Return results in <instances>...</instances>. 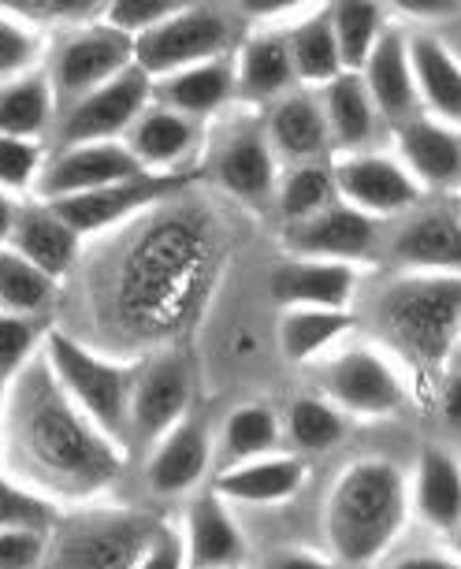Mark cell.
<instances>
[{"label": "cell", "mask_w": 461, "mask_h": 569, "mask_svg": "<svg viewBox=\"0 0 461 569\" xmlns=\"http://www.w3.org/2000/svg\"><path fill=\"white\" fill-rule=\"evenodd\" d=\"M201 138H206L201 120H190V116L153 101L142 116H138V123L127 131L123 142L146 171L168 176V171L190 168V160H194L201 149Z\"/></svg>", "instance_id": "17"}, {"label": "cell", "mask_w": 461, "mask_h": 569, "mask_svg": "<svg viewBox=\"0 0 461 569\" xmlns=\"http://www.w3.org/2000/svg\"><path fill=\"white\" fill-rule=\"evenodd\" d=\"M52 295H57V279L16 253L12 246H0V313L34 317L52 302Z\"/></svg>", "instance_id": "36"}, {"label": "cell", "mask_w": 461, "mask_h": 569, "mask_svg": "<svg viewBox=\"0 0 461 569\" xmlns=\"http://www.w3.org/2000/svg\"><path fill=\"white\" fill-rule=\"evenodd\" d=\"M410 480L391 458H361L328 491L324 532L342 566H372L391 551L410 521Z\"/></svg>", "instance_id": "3"}, {"label": "cell", "mask_w": 461, "mask_h": 569, "mask_svg": "<svg viewBox=\"0 0 461 569\" xmlns=\"http://www.w3.org/2000/svg\"><path fill=\"white\" fill-rule=\"evenodd\" d=\"M264 134L272 142L275 157L298 160V164H309V160L324 157L331 149V134H328V120L324 109L313 93H287L272 104L264 123Z\"/></svg>", "instance_id": "30"}, {"label": "cell", "mask_w": 461, "mask_h": 569, "mask_svg": "<svg viewBox=\"0 0 461 569\" xmlns=\"http://www.w3.org/2000/svg\"><path fill=\"white\" fill-rule=\"evenodd\" d=\"M320 391L342 413L388 417L405 402V383L399 369L372 347H347L331 353L320 369Z\"/></svg>", "instance_id": "11"}, {"label": "cell", "mask_w": 461, "mask_h": 569, "mask_svg": "<svg viewBox=\"0 0 461 569\" xmlns=\"http://www.w3.org/2000/svg\"><path fill=\"white\" fill-rule=\"evenodd\" d=\"M190 413V369L179 353H157L138 365L134 402H131V436L157 443L171 425Z\"/></svg>", "instance_id": "14"}, {"label": "cell", "mask_w": 461, "mask_h": 569, "mask_svg": "<svg viewBox=\"0 0 461 569\" xmlns=\"http://www.w3.org/2000/svg\"><path fill=\"white\" fill-rule=\"evenodd\" d=\"M280 417H275L272 406L264 402H250L242 410H234L223 425V443L220 455L228 466H239V461H253L264 455H275L280 447ZM223 466V469H228Z\"/></svg>", "instance_id": "37"}, {"label": "cell", "mask_w": 461, "mask_h": 569, "mask_svg": "<svg viewBox=\"0 0 461 569\" xmlns=\"http://www.w3.org/2000/svg\"><path fill=\"white\" fill-rule=\"evenodd\" d=\"M4 469L52 502H86L123 472V447L68 399L46 353L4 388Z\"/></svg>", "instance_id": "2"}, {"label": "cell", "mask_w": 461, "mask_h": 569, "mask_svg": "<svg viewBox=\"0 0 461 569\" xmlns=\"http://www.w3.org/2000/svg\"><path fill=\"white\" fill-rule=\"evenodd\" d=\"M361 79L369 86L372 104L383 120H410L413 109H421L417 101V82H413V68H410V46H405L402 30H383V38L377 41V49L369 52L361 68Z\"/></svg>", "instance_id": "25"}, {"label": "cell", "mask_w": 461, "mask_h": 569, "mask_svg": "<svg viewBox=\"0 0 461 569\" xmlns=\"http://www.w3.org/2000/svg\"><path fill=\"white\" fill-rule=\"evenodd\" d=\"M391 257L405 272H461V212H417L394 231Z\"/></svg>", "instance_id": "21"}, {"label": "cell", "mask_w": 461, "mask_h": 569, "mask_svg": "<svg viewBox=\"0 0 461 569\" xmlns=\"http://www.w3.org/2000/svg\"><path fill=\"white\" fill-rule=\"evenodd\" d=\"M38 353H41V347H38L34 320L16 317V313H0V388H8V383H12Z\"/></svg>", "instance_id": "44"}, {"label": "cell", "mask_w": 461, "mask_h": 569, "mask_svg": "<svg viewBox=\"0 0 461 569\" xmlns=\"http://www.w3.org/2000/svg\"><path fill=\"white\" fill-rule=\"evenodd\" d=\"M261 569H335V562L317 551H302V547H283L264 558Z\"/></svg>", "instance_id": "49"}, {"label": "cell", "mask_w": 461, "mask_h": 569, "mask_svg": "<svg viewBox=\"0 0 461 569\" xmlns=\"http://www.w3.org/2000/svg\"><path fill=\"white\" fill-rule=\"evenodd\" d=\"M298 86L287 34L261 30L234 57V93L253 104H275Z\"/></svg>", "instance_id": "27"}, {"label": "cell", "mask_w": 461, "mask_h": 569, "mask_svg": "<svg viewBox=\"0 0 461 569\" xmlns=\"http://www.w3.org/2000/svg\"><path fill=\"white\" fill-rule=\"evenodd\" d=\"M450 543H454V555L461 558V525H458L454 532H450Z\"/></svg>", "instance_id": "56"}, {"label": "cell", "mask_w": 461, "mask_h": 569, "mask_svg": "<svg viewBox=\"0 0 461 569\" xmlns=\"http://www.w3.org/2000/svg\"><path fill=\"white\" fill-rule=\"evenodd\" d=\"M142 164L127 149V142H82L60 146L46 160V171L38 179L41 201H60L71 194H90V190L112 187V182L142 176Z\"/></svg>", "instance_id": "13"}, {"label": "cell", "mask_w": 461, "mask_h": 569, "mask_svg": "<svg viewBox=\"0 0 461 569\" xmlns=\"http://www.w3.org/2000/svg\"><path fill=\"white\" fill-rule=\"evenodd\" d=\"M16 212H19V206L4 194V190H0V246H8V239H12Z\"/></svg>", "instance_id": "53"}, {"label": "cell", "mask_w": 461, "mask_h": 569, "mask_svg": "<svg viewBox=\"0 0 461 569\" xmlns=\"http://www.w3.org/2000/svg\"><path fill=\"white\" fill-rule=\"evenodd\" d=\"M190 182V171H142L134 179H123V182H112V187H101V190H90V194H71V198H60L52 201L74 231L82 239L90 234H101V231H112V228H123L127 220H134L138 212H153L160 206H168L171 198H179Z\"/></svg>", "instance_id": "10"}, {"label": "cell", "mask_w": 461, "mask_h": 569, "mask_svg": "<svg viewBox=\"0 0 461 569\" xmlns=\"http://www.w3.org/2000/svg\"><path fill=\"white\" fill-rule=\"evenodd\" d=\"M399 160L424 190L461 187V131L432 116H410L399 123Z\"/></svg>", "instance_id": "20"}, {"label": "cell", "mask_w": 461, "mask_h": 569, "mask_svg": "<svg viewBox=\"0 0 461 569\" xmlns=\"http://www.w3.org/2000/svg\"><path fill=\"white\" fill-rule=\"evenodd\" d=\"M328 16L335 27V41L347 71H361L369 52L388 30V8L383 0H328Z\"/></svg>", "instance_id": "35"}, {"label": "cell", "mask_w": 461, "mask_h": 569, "mask_svg": "<svg viewBox=\"0 0 461 569\" xmlns=\"http://www.w3.org/2000/svg\"><path fill=\"white\" fill-rule=\"evenodd\" d=\"M283 34H287V49H291L294 79L309 86V90H320V86H328L331 79H339V74L347 71L328 8L298 19V23L291 30H283Z\"/></svg>", "instance_id": "33"}, {"label": "cell", "mask_w": 461, "mask_h": 569, "mask_svg": "<svg viewBox=\"0 0 461 569\" xmlns=\"http://www.w3.org/2000/svg\"><path fill=\"white\" fill-rule=\"evenodd\" d=\"M109 0H0V12L41 27H86L98 23Z\"/></svg>", "instance_id": "41"}, {"label": "cell", "mask_w": 461, "mask_h": 569, "mask_svg": "<svg viewBox=\"0 0 461 569\" xmlns=\"http://www.w3.org/2000/svg\"><path fill=\"white\" fill-rule=\"evenodd\" d=\"M268 291L283 309H350L358 295V264L291 253L272 268Z\"/></svg>", "instance_id": "15"}, {"label": "cell", "mask_w": 461, "mask_h": 569, "mask_svg": "<svg viewBox=\"0 0 461 569\" xmlns=\"http://www.w3.org/2000/svg\"><path fill=\"white\" fill-rule=\"evenodd\" d=\"M439 410H443L447 425L461 428V372H447L443 395H439Z\"/></svg>", "instance_id": "51"}, {"label": "cell", "mask_w": 461, "mask_h": 569, "mask_svg": "<svg viewBox=\"0 0 461 569\" xmlns=\"http://www.w3.org/2000/svg\"><path fill=\"white\" fill-rule=\"evenodd\" d=\"M405 46H410V68L421 109L432 120L461 127V60L454 57V49L428 30L410 34Z\"/></svg>", "instance_id": "23"}, {"label": "cell", "mask_w": 461, "mask_h": 569, "mask_svg": "<svg viewBox=\"0 0 461 569\" xmlns=\"http://www.w3.org/2000/svg\"><path fill=\"white\" fill-rule=\"evenodd\" d=\"M60 521L57 502L19 485L12 472H0V529H41L52 532Z\"/></svg>", "instance_id": "42"}, {"label": "cell", "mask_w": 461, "mask_h": 569, "mask_svg": "<svg viewBox=\"0 0 461 569\" xmlns=\"http://www.w3.org/2000/svg\"><path fill=\"white\" fill-rule=\"evenodd\" d=\"M149 104H153V79L134 63L131 71L116 74L112 82L63 104L57 127H52L57 131V149L82 142H123Z\"/></svg>", "instance_id": "7"}, {"label": "cell", "mask_w": 461, "mask_h": 569, "mask_svg": "<svg viewBox=\"0 0 461 569\" xmlns=\"http://www.w3.org/2000/svg\"><path fill=\"white\" fill-rule=\"evenodd\" d=\"M49 532L0 529V569H46Z\"/></svg>", "instance_id": "46"}, {"label": "cell", "mask_w": 461, "mask_h": 569, "mask_svg": "<svg viewBox=\"0 0 461 569\" xmlns=\"http://www.w3.org/2000/svg\"><path fill=\"white\" fill-rule=\"evenodd\" d=\"M41 60V34L23 19L0 12V82L34 71Z\"/></svg>", "instance_id": "43"}, {"label": "cell", "mask_w": 461, "mask_h": 569, "mask_svg": "<svg viewBox=\"0 0 461 569\" xmlns=\"http://www.w3.org/2000/svg\"><path fill=\"white\" fill-rule=\"evenodd\" d=\"M209 428L198 417H182L179 425H171L164 436L153 443L146 466V485L157 496H182V491H194L209 472Z\"/></svg>", "instance_id": "18"}, {"label": "cell", "mask_w": 461, "mask_h": 569, "mask_svg": "<svg viewBox=\"0 0 461 569\" xmlns=\"http://www.w3.org/2000/svg\"><path fill=\"white\" fill-rule=\"evenodd\" d=\"M46 146L34 138L0 134V190L8 198L38 194V179L46 171Z\"/></svg>", "instance_id": "40"}, {"label": "cell", "mask_w": 461, "mask_h": 569, "mask_svg": "<svg viewBox=\"0 0 461 569\" xmlns=\"http://www.w3.org/2000/svg\"><path fill=\"white\" fill-rule=\"evenodd\" d=\"M217 179L228 194L242 201L272 198L280 187V157L264 131H239L217 153Z\"/></svg>", "instance_id": "28"}, {"label": "cell", "mask_w": 461, "mask_h": 569, "mask_svg": "<svg viewBox=\"0 0 461 569\" xmlns=\"http://www.w3.org/2000/svg\"><path fill=\"white\" fill-rule=\"evenodd\" d=\"M234 98V63L228 57L194 63L164 79H153V101L168 104L190 120H209Z\"/></svg>", "instance_id": "29"}, {"label": "cell", "mask_w": 461, "mask_h": 569, "mask_svg": "<svg viewBox=\"0 0 461 569\" xmlns=\"http://www.w3.org/2000/svg\"><path fill=\"white\" fill-rule=\"evenodd\" d=\"M383 8L413 23H450L461 16V0H383Z\"/></svg>", "instance_id": "48"}, {"label": "cell", "mask_w": 461, "mask_h": 569, "mask_svg": "<svg viewBox=\"0 0 461 569\" xmlns=\"http://www.w3.org/2000/svg\"><path fill=\"white\" fill-rule=\"evenodd\" d=\"M52 376L68 399L101 428L116 443L131 439V402L138 383V365L104 358V353L90 350L68 331H49L41 342Z\"/></svg>", "instance_id": "5"}, {"label": "cell", "mask_w": 461, "mask_h": 569, "mask_svg": "<svg viewBox=\"0 0 461 569\" xmlns=\"http://www.w3.org/2000/svg\"><path fill=\"white\" fill-rule=\"evenodd\" d=\"M377 328L417 369H447L461 331V272H405L380 295Z\"/></svg>", "instance_id": "4"}, {"label": "cell", "mask_w": 461, "mask_h": 569, "mask_svg": "<svg viewBox=\"0 0 461 569\" xmlns=\"http://www.w3.org/2000/svg\"><path fill=\"white\" fill-rule=\"evenodd\" d=\"M160 525L146 510L109 507L60 518L49 532L46 569H134Z\"/></svg>", "instance_id": "6"}, {"label": "cell", "mask_w": 461, "mask_h": 569, "mask_svg": "<svg viewBox=\"0 0 461 569\" xmlns=\"http://www.w3.org/2000/svg\"><path fill=\"white\" fill-rule=\"evenodd\" d=\"M450 372H461V331H458V342H454V350H450V365H447Z\"/></svg>", "instance_id": "54"}, {"label": "cell", "mask_w": 461, "mask_h": 569, "mask_svg": "<svg viewBox=\"0 0 461 569\" xmlns=\"http://www.w3.org/2000/svg\"><path fill=\"white\" fill-rule=\"evenodd\" d=\"M60 101L49 71H27L19 79L0 82V134L34 138L41 142L57 127Z\"/></svg>", "instance_id": "32"}, {"label": "cell", "mask_w": 461, "mask_h": 569, "mask_svg": "<svg viewBox=\"0 0 461 569\" xmlns=\"http://www.w3.org/2000/svg\"><path fill=\"white\" fill-rule=\"evenodd\" d=\"M320 109H324L331 146L358 153L372 142L380 123V112L372 104V93L364 86L361 71H342L339 79H331L328 86H320Z\"/></svg>", "instance_id": "31"}, {"label": "cell", "mask_w": 461, "mask_h": 569, "mask_svg": "<svg viewBox=\"0 0 461 569\" xmlns=\"http://www.w3.org/2000/svg\"><path fill=\"white\" fill-rule=\"evenodd\" d=\"M131 68H134V38L98 19V23L71 27L68 34L57 41L52 63H49V79L63 109V104L79 101L82 93L98 90V86L112 82L116 74L131 71Z\"/></svg>", "instance_id": "9"}, {"label": "cell", "mask_w": 461, "mask_h": 569, "mask_svg": "<svg viewBox=\"0 0 461 569\" xmlns=\"http://www.w3.org/2000/svg\"><path fill=\"white\" fill-rule=\"evenodd\" d=\"M231 46V23L228 16L209 4H190L182 12L168 16L164 23L134 38V63L149 79H164L194 63L217 60Z\"/></svg>", "instance_id": "8"}, {"label": "cell", "mask_w": 461, "mask_h": 569, "mask_svg": "<svg viewBox=\"0 0 461 569\" xmlns=\"http://www.w3.org/2000/svg\"><path fill=\"white\" fill-rule=\"evenodd\" d=\"M0 461H4V388H0Z\"/></svg>", "instance_id": "55"}, {"label": "cell", "mask_w": 461, "mask_h": 569, "mask_svg": "<svg viewBox=\"0 0 461 569\" xmlns=\"http://www.w3.org/2000/svg\"><path fill=\"white\" fill-rule=\"evenodd\" d=\"M313 4V0H239V12L250 16V19H280V16H291L298 8Z\"/></svg>", "instance_id": "50"}, {"label": "cell", "mask_w": 461, "mask_h": 569, "mask_svg": "<svg viewBox=\"0 0 461 569\" xmlns=\"http://www.w3.org/2000/svg\"><path fill=\"white\" fill-rule=\"evenodd\" d=\"M410 507L417 521L450 536L461 525V461L443 447H428L417 458L410 480Z\"/></svg>", "instance_id": "24"}, {"label": "cell", "mask_w": 461, "mask_h": 569, "mask_svg": "<svg viewBox=\"0 0 461 569\" xmlns=\"http://www.w3.org/2000/svg\"><path fill=\"white\" fill-rule=\"evenodd\" d=\"M8 246H12L16 253H23L27 261H34L41 272H49L52 279H63L79 264L82 234L71 228L68 217H63L52 201H34V206H19Z\"/></svg>", "instance_id": "22"}, {"label": "cell", "mask_w": 461, "mask_h": 569, "mask_svg": "<svg viewBox=\"0 0 461 569\" xmlns=\"http://www.w3.org/2000/svg\"><path fill=\"white\" fill-rule=\"evenodd\" d=\"M217 220L198 206H160L123 242L104 276V317L127 339L164 342L206 309L220 276Z\"/></svg>", "instance_id": "1"}, {"label": "cell", "mask_w": 461, "mask_h": 569, "mask_svg": "<svg viewBox=\"0 0 461 569\" xmlns=\"http://www.w3.org/2000/svg\"><path fill=\"white\" fill-rule=\"evenodd\" d=\"M391 569H461L458 555H439V551H421L410 558H399Z\"/></svg>", "instance_id": "52"}, {"label": "cell", "mask_w": 461, "mask_h": 569, "mask_svg": "<svg viewBox=\"0 0 461 569\" xmlns=\"http://www.w3.org/2000/svg\"><path fill=\"white\" fill-rule=\"evenodd\" d=\"M339 201V187H335V171L328 164H294L275 187V206H280V217L287 223L309 220L317 212H324L328 206Z\"/></svg>", "instance_id": "38"}, {"label": "cell", "mask_w": 461, "mask_h": 569, "mask_svg": "<svg viewBox=\"0 0 461 569\" xmlns=\"http://www.w3.org/2000/svg\"><path fill=\"white\" fill-rule=\"evenodd\" d=\"M309 469L302 458L264 455L253 461L228 466L217 477V491L231 502H250V507H275V502L294 499L305 488Z\"/></svg>", "instance_id": "26"}, {"label": "cell", "mask_w": 461, "mask_h": 569, "mask_svg": "<svg viewBox=\"0 0 461 569\" xmlns=\"http://www.w3.org/2000/svg\"><path fill=\"white\" fill-rule=\"evenodd\" d=\"M134 569H187V543H182V532H176L171 525H160V532L134 562Z\"/></svg>", "instance_id": "47"}, {"label": "cell", "mask_w": 461, "mask_h": 569, "mask_svg": "<svg viewBox=\"0 0 461 569\" xmlns=\"http://www.w3.org/2000/svg\"><path fill=\"white\" fill-rule=\"evenodd\" d=\"M287 246L298 257H328V261L358 264L377 246V217L335 201L324 212L298 223H287Z\"/></svg>", "instance_id": "16"}, {"label": "cell", "mask_w": 461, "mask_h": 569, "mask_svg": "<svg viewBox=\"0 0 461 569\" xmlns=\"http://www.w3.org/2000/svg\"><path fill=\"white\" fill-rule=\"evenodd\" d=\"M353 331L350 309H287L280 320L283 358L294 365H309L335 347L342 336Z\"/></svg>", "instance_id": "34"}, {"label": "cell", "mask_w": 461, "mask_h": 569, "mask_svg": "<svg viewBox=\"0 0 461 569\" xmlns=\"http://www.w3.org/2000/svg\"><path fill=\"white\" fill-rule=\"evenodd\" d=\"M194 0H109L104 4V23L123 30V34H146V30H153L157 23H164L168 16L182 12V8H190Z\"/></svg>", "instance_id": "45"}, {"label": "cell", "mask_w": 461, "mask_h": 569, "mask_svg": "<svg viewBox=\"0 0 461 569\" xmlns=\"http://www.w3.org/2000/svg\"><path fill=\"white\" fill-rule=\"evenodd\" d=\"M182 543H187V569H239L245 558V536L217 488L190 499Z\"/></svg>", "instance_id": "19"}, {"label": "cell", "mask_w": 461, "mask_h": 569, "mask_svg": "<svg viewBox=\"0 0 461 569\" xmlns=\"http://www.w3.org/2000/svg\"><path fill=\"white\" fill-rule=\"evenodd\" d=\"M331 171H335L339 198L377 220L410 212L424 194V187L410 176V168H405L399 157H388V153L358 149V153L339 157L335 164H331Z\"/></svg>", "instance_id": "12"}, {"label": "cell", "mask_w": 461, "mask_h": 569, "mask_svg": "<svg viewBox=\"0 0 461 569\" xmlns=\"http://www.w3.org/2000/svg\"><path fill=\"white\" fill-rule=\"evenodd\" d=\"M347 417L335 402H328L324 395H302L287 410V436L298 450L305 455H324V450L339 447L347 436Z\"/></svg>", "instance_id": "39"}]
</instances>
